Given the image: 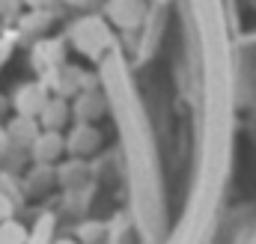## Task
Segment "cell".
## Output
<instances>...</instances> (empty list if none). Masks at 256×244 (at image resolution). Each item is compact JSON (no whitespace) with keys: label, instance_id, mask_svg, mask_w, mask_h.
Wrapping results in <instances>:
<instances>
[{"label":"cell","instance_id":"6da1fadb","mask_svg":"<svg viewBox=\"0 0 256 244\" xmlns=\"http://www.w3.org/2000/svg\"><path fill=\"white\" fill-rule=\"evenodd\" d=\"M48 96H51V86L45 84V80H27V84H21L15 92H12V108H15V114L18 116H39V110H42V104L48 102Z\"/></svg>","mask_w":256,"mask_h":244},{"label":"cell","instance_id":"7a4b0ae2","mask_svg":"<svg viewBox=\"0 0 256 244\" xmlns=\"http://www.w3.org/2000/svg\"><path fill=\"white\" fill-rule=\"evenodd\" d=\"M63 140H66V152L72 158H90L102 146V134L92 122H78L68 134H63Z\"/></svg>","mask_w":256,"mask_h":244},{"label":"cell","instance_id":"3957f363","mask_svg":"<svg viewBox=\"0 0 256 244\" xmlns=\"http://www.w3.org/2000/svg\"><path fill=\"white\" fill-rule=\"evenodd\" d=\"M30 158H33V164H57L60 158L66 155V140H63V131H45V128H39V134L33 137V143H30Z\"/></svg>","mask_w":256,"mask_h":244},{"label":"cell","instance_id":"277c9868","mask_svg":"<svg viewBox=\"0 0 256 244\" xmlns=\"http://www.w3.org/2000/svg\"><path fill=\"white\" fill-rule=\"evenodd\" d=\"M63 48L66 45L60 39H45L33 48V66L42 74L39 80H45L48 86H51V74H57L63 68Z\"/></svg>","mask_w":256,"mask_h":244},{"label":"cell","instance_id":"5b68a950","mask_svg":"<svg viewBox=\"0 0 256 244\" xmlns=\"http://www.w3.org/2000/svg\"><path fill=\"white\" fill-rule=\"evenodd\" d=\"M68 120H72V104H68V98H63V96H48V102L42 104V110H39V116H36V122H39V128H45V131H63L66 125H68Z\"/></svg>","mask_w":256,"mask_h":244},{"label":"cell","instance_id":"8992f818","mask_svg":"<svg viewBox=\"0 0 256 244\" xmlns=\"http://www.w3.org/2000/svg\"><path fill=\"white\" fill-rule=\"evenodd\" d=\"M3 134H6V140H9V146H15V149H30L33 137L39 134V122L33 120V116H18V114H15L12 120H6Z\"/></svg>","mask_w":256,"mask_h":244},{"label":"cell","instance_id":"52a82bcc","mask_svg":"<svg viewBox=\"0 0 256 244\" xmlns=\"http://www.w3.org/2000/svg\"><path fill=\"white\" fill-rule=\"evenodd\" d=\"M51 188H57V170H51V164H33L30 173L24 176V190L33 196H42Z\"/></svg>","mask_w":256,"mask_h":244},{"label":"cell","instance_id":"ba28073f","mask_svg":"<svg viewBox=\"0 0 256 244\" xmlns=\"http://www.w3.org/2000/svg\"><path fill=\"white\" fill-rule=\"evenodd\" d=\"M108 15H110L120 27L137 24V21L143 18V0H110Z\"/></svg>","mask_w":256,"mask_h":244},{"label":"cell","instance_id":"9c48e42d","mask_svg":"<svg viewBox=\"0 0 256 244\" xmlns=\"http://www.w3.org/2000/svg\"><path fill=\"white\" fill-rule=\"evenodd\" d=\"M84 179H86V164H84V158H68L63 167L57 170V184H63V188H78Z\"/></svg>","mask_w":256,"mask_h":244},{"label":"cell","instance_id":"30bf717a","mask_svg":"<svg viewBox=\"0 0 256 244\" xmlns=\"http://www.w3.org/2000/svg\"><path fill=\"white\" fill-rule=\"evenodd\" d=\"M30 232L21 220L9 218V220H0V244H27Z\"/></svg>","mask_w":256,"mask_h":244},{"label":"cell","instance_id":"8fae6325","mask_svg":"<svg viewBox=\"0 0 256 244\" xmlns=\"http://www.w3.org/2000/svg\"><path fill=\"white\" fill-rule=\"evenodd\" d=\"M9 218H15V202L9 200V194L0 190V220H9Z\"/></svg>","mask_w":256,"mask_h":244},{"label":"cell","instance_id":"7c38bea8","mask_svg":"<svg viewBox=\"0 0 256 244\" xmlns=\"http://www.w3.org/2000/svg\"><path fill=\"white\" fill-rule=\"evenodd\" d=\"M6 12L15 18L18 12H21V6H18V0H0V18H6Z\"/></svg>","mask_w":256,"mask_h":244}]
</instances>
